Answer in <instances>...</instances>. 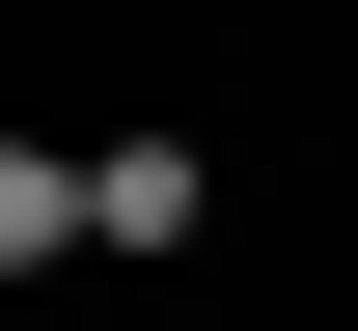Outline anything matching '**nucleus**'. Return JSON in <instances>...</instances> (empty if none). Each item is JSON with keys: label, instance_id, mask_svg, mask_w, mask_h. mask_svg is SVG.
<instances>
[{"label": "nucleus", "instance_id": "2", "mask_svg": "<svg viewBox=\"0 0 358 331\" xmlns=\"http://www.w3.org/2000/svg\"><path fill=\"white\" fill-rule=\"evenodd\" d=\"M55 248H83V166H55V139H0V304H28Z\"/></svg>", "mask_w": 358, "mask_h": 331}, {"label": "nucleus", "instance_id": "1", "mask_svg": "<svg viewBox=\"0 0 358 331\" xmlns=\"http://www.w3.org/2000/svg\"><path fill=\"white\" fill-rule=\"evenodd\" d=\"M83 248H221V139H83Z\"/></svg>", "mask_w": 358, "mask_h": 331}]
</instances>
